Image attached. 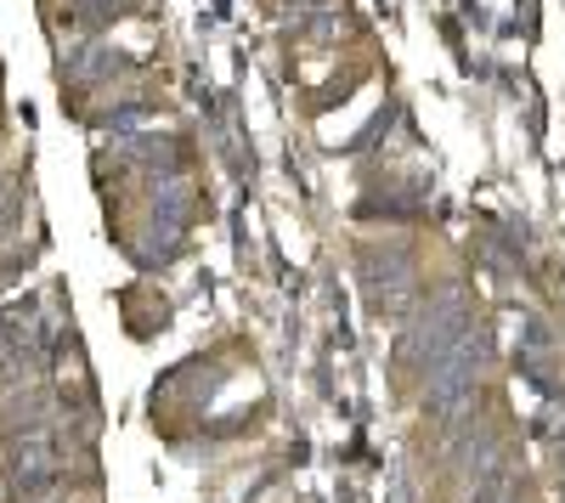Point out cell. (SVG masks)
<instances>
[{
	"instance_id": "6da1fadb",
	"label": "cell",
	"mask_w": 565,
	"mask_h": 503,
	"mask_svg": "<svg viewBox=\"0 0 565 503\" xmlns=\"http://www.w3.org/2000/svg\"><path fill=\"white\" fill-rule=\"evenodd\" d=\"M463 334H476V311H469V295L452 283V289H441L436 300H424V306L407 317V329H402V356L413 362V368L430 374Z\"/></svg>"
},
{
	"instance_id": "7a4b0ae2",
	"label": "cell",
	"mask_w": 565,
	"mask_h": 503,
	"mask_svg": "<svg viewBox=\"0 0 565 503\" xmlns=\"http://www.w3.org/2000/svg\"><path fill=\"white\" fill-rule=\"evenodd\" d=\"M356 283L373 311H407L418 295V260L407 244H373L356 255Z\"/></svg>"
}]
</instances>
